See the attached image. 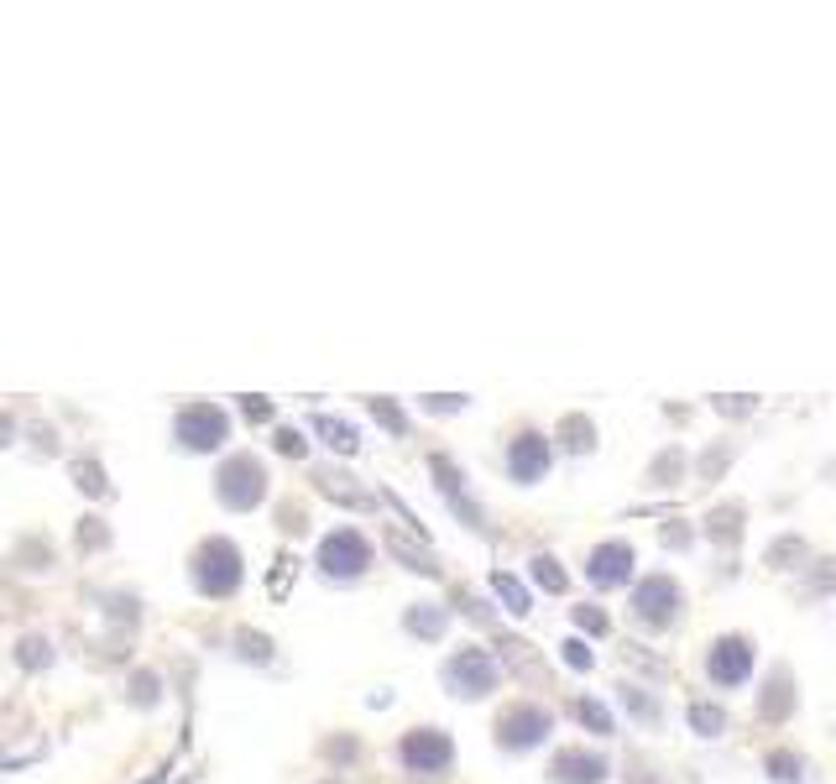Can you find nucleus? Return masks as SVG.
<instances>
[{"label":"nucleus","instance_id":"nucleus-1","mask_svg":"<svg viewBox=\"0 0 836 784\" xmlns=\"http://www.w3.org/2000/svg\"><path fill=\"white\" fill-rule=\"evenodd\" d=\"M262 498H267V471L251 455H240V460H231L220 471V502L225 507H251V502H262Z\"/></svg>","mask_w":836,"mask_h":784},{"label":"nucleus","instance_id":"nucleus-2","mask_svg":"<svg viewBox=\"0 0 836 784\" xmlns=\"http://www.w3.org/2000/svg\"><path fill=\"white\" fill-rule=\"evenodd\" d=\"M445 680L455 686V695H486V690L497 686V665L481 648H460L450 665H445Z\"/></svg>","mask_w":836,"mask_h":784},{"label":"nucleus","instance_id":"nucleus-3","mask_svg":"<svg viewBox=\"0 0 836 784\" xmlns=\"http://www.w3.org/2000/svg\"><path fill=\"white\" fill-rule=\"evenodd\" d=\"M178 440L189 445V450H220L225 445V413L210 403H193L178 413Z\"/></svg>","mask_w":836,"mask_h":784},{"label":"nucleus","instance_id":"nucleus-4","mask_svg":"<svg viewBox=\"0 0 836 784\" xmlns=\"http://www.w3.org/2000/svg\"><path fill=\"white\" fill-rule=\"evenodd\" d=\"M366 560H372V549H366V539H361V534H351V528L330 534V539H325V549H319V565H325L330 575H340V581L361 575V571H366Z\"/></svg>","mask_w":836,"mask_h":784},{"label":"nucleus","instance_id":"nucleus-5","mask_svg":"<svg viewBox=\"0 0 836 784\" xmlns=\"http://www.w3.org/2000/svg\"><path fill=\"white\" fill-rule=\"evenodd\" d=\"M236 581H240V554L225 545V539H215V545L199 549V586H204V592L225 596Z\"/></svg>","mask_w":836,"mask_h":784},{"label":"nucleus","instance_id":"nucleus-6","mask_svg":"<svg viewBox=\"0 0 836 784\" xmlns=\"http://www.w3.org/2000/svg\"><path fill=\"white\" fill-rule=\"evenodd\" d=\"M706 669H711V680H721V686H738L742 675L753 669V643L747 639H721L717 648H711Z\"/></svg>","mask_w":836,"mask_h":784},{"label":"nucleus","instance_id":"nucleus-7","mask_svg":"<svg viewBox=\"0 0 836 784\" xmlns=\"http://www.w3.org/2000/svg\"><path fill=\"white\" fill-rule=\"evenodd\" d=\"M507 471L518 476V481H539V476L550 471V445H544V434H518L513 450H507Z\"/></svg>","mask_w":836,"mask_h":784},{"label":"nucleus","instance_id":"nucleus-8","mask_svg":"<svg viewBox=\"0 0 836 784\" xmlns=\"http://www.w3.org/2000/svg\"><path fill=\"white\" fill-rule=\"evenodd\" d=\"M633 607H638L648 622H669L674 618V607H680V586H674L669 575H654V581H644V586L633 592Z\"/></svg>","mask_w":836,"mask_h":784},{"label":"nucleus","instance_id":"nucleus-9","mask_svg":"<svg viewBox=\"0 0 836 784\" xmlns=\"http://www.w3.org/2000/svg\"><path fill=\"white\" fill-rule=\"evenodd\" d=\"M403 763H408V769H419V774L445 769V763H450V737H445V733H413L403 742Z\"/></svg>","mask_w":836,"mask_h":784},{"label":"nucleus","instance_id":"nucleus-10","mask_svg":"<svg viewBox=\"0 0 836 784\" xmlns=\"http://www.w3.org/2000/svg\"><path fill=\"white\" fill-rule=\"evenodd\" d=\"M502 742H513V748H528V742H539V737L550 733V712H539V706H518V712H507L497 722Z\"/></svg>","mask_w":836,"mask_h":784},{"label":"nucleus","instance_id":"nucleus-11","mask_svg":"<svg viewBox=\"0 0 836 784\" xmlns=\"http://www.w3.org/2000/svg\"><path fill=\"white\" fill-rule=\"evenodd\" d=\"M586 571H591V581H597V586H617V581H627V575H633V549H627V545H601L597 554H591V565H586Z\"/></svg>","mask_w":836,"mask_h":784},{"label":"nucleus","instance_id":"nucleus-12","mask_svg":"<svg viewBox=\"0 0 836 784\" xmlns=\"http://www.w3.org/2000/svg\"><path fill=\"white\" fill-rule=\"evenodd\" d=\"M554 774H560V784H597L601 774H607V763H601V759H586V753H560Z\"/></svg>","mask_w":836,"mask_h":784},{"label":"nucleus","instance_id":"nucleus-13","mask_svg":"<svg viewBox=\"0 0 836 784\" xmlns=\"http://www.w3.org/2000/svg\"><path fill=\"white\" fill-rule=\"evenodd\" d=\"M314 429L330 440L334 450H345V455L356 450V429H351V424H340V419H314Z\"/></svg>","mask_w":836,"mask_h":784},{"label":"nucleus","instance_id":"nucleus-14","mask_svg":"<svg viewBox=\"0 0 836 784\" xmlns=\"http://www.w3.org/2000/svg\"><path fill=\"white\" fill-rule=\"evenodd\" d=\"M533 581H539L544 592H565V571L554 565L550 554H539V560H533Z\"/></svg>","mask_w":836,"mask_h":784},{"label":"nucleus","instance_id":"nucleus-15","mask_svg":"<svg viewBox=\"0 0 836 784\" xmlns=\"http://www.w3.org/2000/svg\"><path fill=\"white\" fill-rule=\"evenodd\" d=\"M492 586H497V596L507 601V607H513V612H528V596H523V586H518L513 575H497Z\"/></svg>","mask_w":836,"mask_h":784},{"label":"nucleus","instance_id":"nucleus-16","mask_svg":"<svg viewBox=\"0 0 836 784\" xmlns=\"http://www.w3.org/2000/svg\"><path fill=\"white\" fill-rule=\"evenodd\" d=\"M408 628H413V633H424V639H439L445 618H439V612H408Z\"/></svg>","mask_w":836,"mask_h":784},{"label":"nucleus","instance_id":"nucleus-17","mask_svg":"<svg viewBox=\"0 0 836 784\" xmlns=\"http://www.w3.org/2000/svg\"><path fill=\"white\" fill-rule=\"evenodd\" d=\"M691 722H695V727H700L706 737L721 733V712H717V706H691Z\"/></svg>","mask_w":836,"mask_h":784},{"label":"nucleus","instance_id":"nucleus-18","mask_svg":"<svg viewBox=\"0 0 836 784\" xmlns=\"http://www.w3.org/2000/svg\"><path fill=\"white\" fill-rule=\"evenodd\" d=\"M580 722H591V727H597V733H612V716L601 712L597 701H580Z\"/></svg>","mask_w":836,"mask_h":784},{"label":"nucleus","instance_id":"nucleus-19","mask_svg":"<svg viewBox=\"0 0 836 784\" xmlns=\"http://www.w3.org/2000/svg\"><path fill=\"white\" fill-rule=\"evenodd\" d=\"M768 769H779V780H800V759H789V753H774Z\"/></svg>","mask_w":836,"mask_h":784},{"label":"nucleus","instance_id":"nucleus-20","mask_svg":"<svg viewBox=\"0 0 836 784\" xmlns=\"http://www.w3.org/2000/svg\"><path fill=\"white\" fill-rule=\"evenodd\" d=\"M565 659H570L575 669H591V648H586V643H565Z\"/></svg>","mask_w":836,"mask_h":784},{"label":"nucleus","instance_id":"nucleus-21","mask_svg":"<svg viewBox=\"0 0 836 784\" xmlns=\"http://www.w3.org/2000/svg\"><path fill=\"white\" fill-rule=\"evenodd\" d=\"M278 450H283V455H304V440H298L293 429H283V434H278Z\"/></svg>","mask_w":836,"mask_h":784},{"label":"nucleus","instance_id":"nucleus-22","mask_svg":"<svg viewBox=\"0 0 836 784\" xmlns=\"http://www.w3.org/2000/svg\"><path fill=\"white\" fill-rule=\"evenodd\" d=\"M575 618H580V628H591V633H601V628H607V622H601V612H586V607H580Z\"/></svg>","mask_w":836,"mask_h":784}]
</instances>
